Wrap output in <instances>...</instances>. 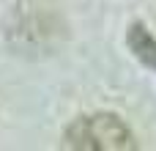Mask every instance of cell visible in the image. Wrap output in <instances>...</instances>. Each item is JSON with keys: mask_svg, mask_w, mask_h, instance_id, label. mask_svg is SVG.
<instances>
[{"mask_svg": "<svg viewBox=\"0 0 156 151\" xmlns=\"http://www.w3.org/2000/svg\"><path fill=\"white\" fill-rule=\"evenodd\" d=\"M129 47H132V52L148 66V69H156V39L137 22V25H132V30H129Z\"/></svg>", "mask_w": 156, "mask_h": 151, "instance_id": "obj_2", "label": "cell"}, {"mask_svg": "<svg viewBox=\"0 0 156 151\" xmlns=\"http://www.w3.org/2000/svg\"><path fill=\"white\" fill-rule=\"evenodd\" d=\"M66 146L85 151H112V149H134V138L129 127L112 113H96L77 118L66 129Z\"/></svg>", "mask_w": 156, "mask_h": 151, "instance_id": "obj_1", "label": "cell"}]
</instances>
